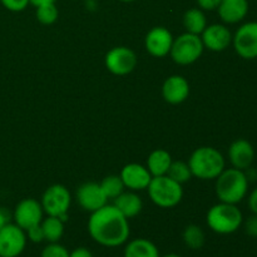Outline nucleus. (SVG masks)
<instances>
[{
	"label": "nucleus",
	"mask_w": 257,
	"mask_h": 257,
	"mask_svg": "<svg viewBox=\"0 0 257 257\" xmlns=\"http://www.w3.org/2000/svg\"><path fill=\"white\" fill-rule=\"evenodd\" d=\"M90 237L104 247L124 245L130 237V223L113 205H105L90 213L88 220Z\"/></svg>",
	"instance_id": "f257e3e1"
},
{
	"label": "nucleus",
	"mask_w": 257,
	"mask_h": 257,
	"mask_svg": "<svg viewBox=\"0 0 257 257\" xmlns=\"http://www.w3.org/2000/svg\"><path fill=\"white\" fill-rule=\"evenodd\" d=\"M250 181L245 171L237 168H225L216 178V196L220 202L237 205L248 192Z\"/></svg>",
	"instance_id": "f03ea898"
},
{
	"label": "nucleus",
	"mask_w": 257,
	"mask_h": 257,
	"mask_svg": "<svg viewBox=\"0 0 257 257\" xmlns=\"http://www.w3.org/2000/svg\"><path fill=\"white\" fill-rule=\"evenodd\" d=\"M187 163L193 177L203 181L216 180L226 168V161L222 153L207 146L193 151Z\"/></svg>",
	"instance_id": "7ed1b4c3"
},
{
	"label": "nucleus",
	"mask_w": 257,
	"mask_h": 257,
	"mask_svg": "<svg viewBox=\"0 0 257 257\" xmlns=\"http://www.w3.org/2000/svg\"><path fill=\"white\" fill-rule=\"evenodd\" d=\"M207 225L218 235H231L243 223V216L237 205L220 202L208 210Z\"/></svg>",
	"instance_id": "20e7f679"
},
{
	"label": "nucleus",
	"mask_w": 257,
	"mask_h": 257,
	"mask_svg": "<svg viewBox=\"0 0 257 257\" xmlns=\"http://www.w3.org/2000/svg\"><path fill=\"white\" fill-rule=\"evenodd\" d=\"M147 191L151 201L161 208L175 207L183 197L182 185L173 181L167 175L152 177Z\"/></svg>",
	"instance_id": "39448f33"
},
{
	"label": "nucleus",
	"mask_w": 257,
	"mask_h": 257,
	"mask_svg": "<svg viewBox=\"0 0 257 257\" xmlns=\"http://www.w3.org/2000/svg\"><path fill=\"white\" fill-rule=\"evenodd\" d=\"M203 43L200 35L183 33L180 37L173 39L170 55L175 63L180 65H190L197 62L202 55Z\"/></svg>",
	"instance_id": "423d86ee"
},
{
	"label": "nucleus",
	"mask_w": 257,
	"mask_h": 257,
	"mask_svg": "<svg viewBox=\"0 0 257 257\" xmlns=\"http://www.w3.org/2000/svg\"><path fill=\"white\" fill-rule=\"evenodd\" d=\"M42 207L48 216L59 217L63 222L68 220V211L72 203V196L65 186L55 183L49 186L42 196Z\"/></svg>",
	"instance_id": "0eeeda50"
},
{
	"label": "nucleus",
	"mask_w": 257,
	"mask_h": 257,
	"mask_svg": "<svg viewBox=\"0 0 257 257\" xmlns=\"http://www.w3.org/2000/svg\"><path fill=\"white\" fill-rule=\"evenodd\" d=\"M235 52L242 59L252 60L257 58V22H247L237 28L232 35Z\"/></svg>",
	"instance_id": "6e6552de"
},
{
	"label": "nucleus",
	"mask_w": 257,
	"mask_h": 257,
	"mask_svg": "<svg viewBox=\"0 0 257 257\" xmlns=\"http://www.w3.org/2000/svg\"><path fill=\"white\" fill-rule=\"evenodd\" d=\"M27 233L15 223H8L0 230V257H18L27 246Z\"/></svg>",
	"instance_id": "1a4fd4ad"
},
{
	"label": "nucleus",
	"mask_w": 257,
	"mask_h": 257,
	"mask_svg": "<svg viewBox=\"0 0 257 257\" xmlns=\"http://www.w3.org/2000/svg\"><path fill=\"white\" fill-rule=\"evenodd\" d=\"M137 55L131 48L115 47L105 54L104 64L114 75H127L137 67Z\"/></svg>",
	"instance_id": "9d476101"
},
{
	"label": "nucleus",
	"mask_w": 257,
	"mask_h": 257,
	"mask_svg": "<svg viewBox=\"0 0 257 257\" xmlns=\"http://www.w3.org/2000/svg\"><path fill=\"white\" fill-rule=\"evenodd\" d=\"M43 215H44V211L39 201L35 198H25L15 206L13 220L15 225L27 231L33 226L40 225L43 221Z\"/></svg>",
	"instance_id": "9b49d317"
},
{
	"label": "nucleus",
	"mask_w": 257,
	"mask_h": 257,
	"mask_svg": "<svg viewBox=\"0 0 257 257\" xmlns=\"http://www.w3.org/2000/svg\"><path fill=\"white\" fill-rule=\"evenodd\" d=\"M173 39L172 33L167 28L155 27L146 35L145 47L152 57L163 58L170 54Z\"/></svg>",
	"instance_id": "f8f14e48"
},
{
	"label": "nucleus",
	"mask_w": 257,
	"mask_h": 257,
	"mask_svg": "<svg viewBox=\"0 0 257 257\" xmlns=\"http://www.w3.org/2000/svg\"><path fill=\"white\" fill-rule=\"evenodd\" d=\"M77 201L80 207L88 212H94L108 203L107 196L97 182H85L77 190Z\"/></svg>",
	"instance_id": "ddd939ff"
},
{
	"label": "nucleus",
	"mask_w": 257,
	"mask_h": 257,
	"mask_svg": "<svg viewBox=\"0 0 257 257\" xmlns=\"http://www.w3.org/2000/svg\"><path fill=\"white\" fill-rule=\"evenodd\" d=\"M203 47L211 52H223L232 44V33L225 24H211L200 35Z\"/></svg>",
	"instance_id": "4468645a"
},
{
	"label": "nucleus",
	"mask_w": 257,
	"mask_h": 257,
	"mask_svg": "<svg viewBox=\"0 0 257 257\" xmlns=\"http://www.w3.org/2000/svg\"><path fill=\"white\" fill-rule=\"evenodd\" d=\"M120 178H122L124 187L130 191H142L147 190L152 175L147 170L146 166L138 165V163H128L120 171Z\"/></svg>",
	"instance_id": "2eb2a0df"
},
{
	"label": "nucleus",
	"mask_w": 257,
	"mask_h": 257,
	"mask_svg": "<svg viewBox=\"0 0 257 257\" xmlns=\"http://www.w3.org/2000/svg\"><path fill=\"white\" fill-rule=\"evenodd\" d=\"M228 161L231 166L237 170L246 171L255 161V148L247 140H236L228 148Z\"/></svg>",
	"instance_id": "dca6fc26"
},
{
	"label": "nucleus",
	"mask_w": 257,
	"mask_h": 257,
	"mask_svg": "<svg viewBox=\"0 0 257 257\" xmlns=\"http://www.w3.org/2000/svg\"><path fill=\"white\" fill-rule=\"evenodd\" d=\"M162 95L170 104H181L190 95L188 80L182 75H171L163 83Z\"/></svg>",
	"instance_id": "f3484780"
},
{
	"label": "nucleus",
	"mask_w": 257,
	"mask_h": 257,
	"mask_svg": "<svg viewBox=\"0 0 257 257\" xmlns=\"http://www.w3.org/2000/svg\"><path fill=\"white\" fill-rule=\"evenodd\" d=\"M218 17L225 24H237L248 14L247 0H222L217 9Z\"/></svg>",
	"instance_id": "a211bd4d"
},
{
	"label": "nucleus",
	"mask_w": 257,
	"mask_h": 257,
	"mask_svg": "<svg viewBox=\"0 0 257 257\" xmlns=\"http://www.w3.org/2000/svg\"><path fill=\"white\" fill-rule=\"evenodd\" d=\"M113 201H114L113 206L128 220L140 215L143 208L142 198L135 191H127V192L124 191Z\"/></svg>",
	"instance_id": "6ab92c4d"
},
{
	"label": "nucleus",
	"mask_w": 257,
	"mask_h": 257,
	"mask_svg": "<svg viewBox=\"0 0 257 257\" xmlns=\"http://www.w3.org/2000/svg\"><path fill=\"white\" fill-rule=\"evenodd\" d=\"M172 157L166 150H155L151 152L147 158V170L152 175V177L167 175L170 166L172 163Z\"/></svg>",
	"instance_id": "aec40b11"
},
{
	"label": "nucleus",
	"mask_w": 257,
	"mask_h": 257,
	"mask_svg": "<svg viewBox=\"0 0 257 257\" xmlns=\"http://www.w3.org/2000/svg\"><path fill=\"white\" fill-rule=\"evenodd\" d=\"M124 257H160V251L152 241L147 238H136L125 245Z\"/></svg>",
	"instance_id": "412c9836"
},
{
	"label": "nucleus",
	"mask_w": 257,
	"mask_h": 257,
	"mask_svg": "<svg viewBox=\"0 0 257 257\" xmlns=\"http://www.w3.org/2000/svg\"><path fill=\"white\" fill-rule=\"evenodd\" d=\"M183 27H185L186 32L191 33V34H202L203 30L207 27V19H206L203 10L200 8L188 9L183 15Z\"/></svg>",
	"instance_id": "4be33fe9"
},
{
	"label": "nucleus",
	"mask_w": 257,
	"mask_h": 257,
	"mask_svg": "<svg viewBox=\"0 0 257 257\" xmlns=\"http://www.w3.org/2000/svg\"><path fill=\"white\" fill-rule=\"evenodd\" d=\"M44 233V240L49 243L59 242L64 233V222L59 217L48 216L40 223Z\"/></svg>",
	"instance_id": "5701e85b"
},
{
	"label": "nucleus",
	"mask_w": 257,
	"mask_h": 257,
	"mask_svg": "<svg viewBox=\"0 0 257 257\" xmlns=\"http://www.w3.org/2000/svg\"><path fill=\"white\" fill-rule=\"evenodd\" d=\"M183 242L192 250H200L205 245L206 236L202 228L197 225H188L183 231Z\"/></svg>",
	"instance_id": "b1692460"
},
{
	"label": "nucleus",
	"mask_w": 257,
	"mask_h": 257,
	"mask_svg": "<svg viewBox=\"0 0 257 257\" xmlns=\"http://www.w3.org/2000/svg\"><path fill=\"white\" fill-rule=\"evenodd\" d=\"M99 185L108 200H114L125 190L124 183H123L120 176L118 175L107 176V177L103 178Z\"/></svg>",
	"instance_id": "393cba45"
},
{
	"label": "nucleus",
	"mask_w": 257,
	"mask_h": 257,
	"mask_svg": "<svg viewBox=\"0 0 257 257\" xmlns=\"http://www.w3.org/2000/svg\"><path fill=\"white\" fill-rule=\"evenodd\" d=\"M167 176L172 178L173 181H176V182L183 185V183L188 182L191 180L192 173H191L190 167H188V163L182 162V161H172Z\"/></svg>",
	"instance_id": "a878e982"
},
{
	"label": "nucleus",
	"mask_w": 257,
	"mask_h": 257,
	"mask_svg": "<svg viewBox=\"0 0 257 257\" xmlns=\"http://www.w3.org/2000/svg\"><path fill=\"white\" fill-rule=\"evenodd\" d=\"M58 8L55 7V3L53 4H45L37 8V19L38 22L44 25H52L58 19Z\"/></svg>",
	"instance_id": "bb28decb"
},
{
	"label": "nucleus",
	"mask_w": 257,
	"mask_h": 257,
	"mask_svg": "<svg viewBox=\"0 0 257 257\" xmlns=\"http://www.w3.org/2000/svg\"><path fill=\"white\" fill-rule=\"evenodd\" d=\"M40 257H69V251L60 243L53 242L43 248Z\"/></svg>",
	"instance_id": "cd10ccee"
},
{
	"label": "nucleus",
	"mask_w": 257,
	"mask_h": 257,
	"mask_svg": "<svg viewBox=\"0 0 257 257\" xmlns=\"http://www.w3.org/2000/svg\"><path fill=\"white\" fill-rule=\"evenodd\" d=\"M0 2L5 9L14 13L23 12L29 5V0H0Z\"/></svg>",
	"instance_id": "c85d7f7f"
},
{
	"label": "nucleus",
	"mask_w": 257,
	"mask_h": 257,
	"mask_svg": "<svg viewBox=\"0 0 257 257\" xmlns=\"http://www.w3.org/2000/svg\"><path fill=\"white\" fill-rule=\"evenodd\" d=\"M25 233H27L28 240L32 241V242L34 243H40L42 241H45L44 233H43V228L40 225L33 226V227H30L29 230L25 231Z\"/></svg>",
	"instance_id": "c756f323"
},
{
	"label": "nucleus",
	"mask_w": 257,
	"mask_h": 257,
	"mask_svg": "<svg viewBox=\"0 0 257 257\" xmlns=\"http://www.w3.org/2000/svg\"><path fill=\"white\" fill-rule=\"evenodd\" d=\"M245 231L250 237H257V215L250 216L245 222Z\"/></svg>",
	"instance_id": "7c9ffc66"
},
{
	"label": "nucleus",
	"mask_w": 257,
	"mask_h": 257,
	"mask_svg": "<svg viewBox=\"0 0 257 257\" xmlns=\"http://www.w3.org/2000/svg\"><path fill=\"white\" fill-rule=\"evenodd\" d=\"M222 0H197L198 8L202 10H216L218 8V5L221 4Z\"/></svg>",
	"instance_id": "2f4dec72"
},
{
	"label": "nucleus",
	"mask_w": 257,
	"mask_h": 257,
	"mask_svg": "<svg viewBox=\"0 0 257 257\" xmlns=\"http://www.w3.org/2000/svg\"><path fill=\"white\" fill-rule=\"evenodd\" d=\"M247 205L251 212H252L253 215H257V187L250 193V196H248Z\"/></svg>",
	"instance_id": "473e14b6"
},
{
	"label": "nucleus",
	"mask_w": 257,
	"mask_h": 257,
	"mask_svg": "<svg viewBox=\"0 0 257 257\" xmlns=\"http://www.w3.org/2000/svg\"><path fill=\"white\" fill-rule=\"evenodd\" d=\"M69 257H93L92 252L85 247L74 248L72 252H69Z\"/></svg>",
	"instance_id": "72a5a7b5"
},
{
	"label": "nucleus",
	"mask_w": 257,
	"mask_h": 257,
	"mask_svg": "<svg viewBox=\"0 0 257 257\" xmlns=\"http://www.w3.org/2000/svg\"><path fill=\"white\" fill-rule=\"evenodd\" d=\"M10 213L5 208H0V230L10 222Z\"/></svg>",
	"instance_id": "f704fd0d"
},
{
	"label": "nucleus",
	"mask_w": 257,
	"mask_h": 257,
	"mask_svg": "<svg viewBox=\"0 0 257 257\" xmlns=\"http://www.w3.org/2000/svg\"><path fill=\"white\" fill-rule=\"evenodd\" d=\"M53 3H55V0H29V4L34 5L35 8L42 7V5L45 4H53Z\"/></svg>",
	"instance_id": "c9c22d12"
},
{
	"label": "nucleus",
	"mask_w": 257,
	"mask_h": 257,
	"mask_svg": "<svg viewBox=\"0 0 257 257\" xmlns=\"http://www.w3.org/2000/svg\"><path fill=\"white\" fill-rule=\"evenodd\" d=\"M162 257H181V256L177 255V253H167V255H165V256H162Z\"/></svg>",
	"instance_id": "e433bc0d"
},
{
	"label": "nucleus",
	"mask_w": 257,
	"mask_h": 257,
	"mask_svg": "<svg viewBox=\"0 0 257 257\" xmlns=\"http://www.w3.org/2000/svg\"><path fill=\"white\" fill-rule=\"evenodd\" d=\"M120 2H123V3H132V2H136V0H120Z\"/></svg>",
	"instance_id": "4c0bfd02"
}]
</instances>
